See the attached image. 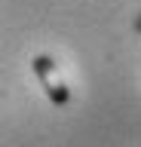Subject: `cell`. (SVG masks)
I'll return each mask as SVG.
<instances>
[{"label":"cell","instance_id":"6da1fadb","mask_svg":"<svg viewBox=\"0 0 141 147\" xmlns=\"http://www.w3.org/2000/svg\"><path fill=\"white\" fill-rule=\"evenodd\" d=\"M31 67H34V77H37L40 89L46 92V98L52 101V104H67V98H71V92H67V86L61 83V77H58V64L49 58V55H37L34 61H31Z\"/></svg>","mask_w":141,"mask_h":147}]
</instances>
